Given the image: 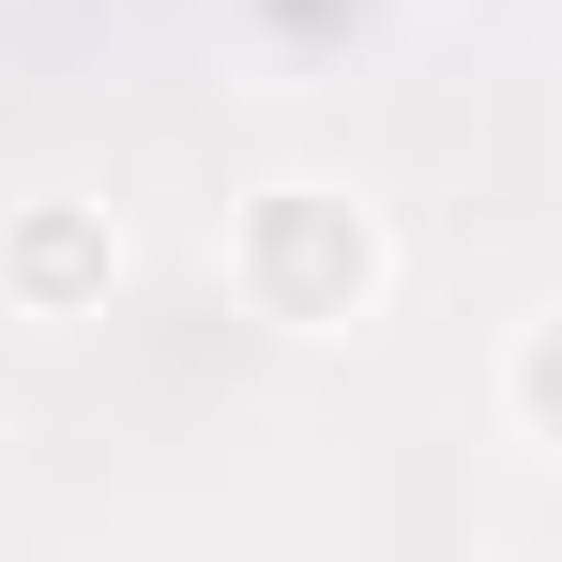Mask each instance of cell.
Returning <instances> with one entry per match:
<instances>
[{
  "label": "cell",
  "instance_id": "obj_3",
  "mask_svg": "<svg viewBox=\"0 0 562 562\" xmlns=\"http://www.w3.org/2000/svg\"><path fill=\"white\" fill-rule=\"evenodd\" d=\"M244 31H259L274 61H350L380 31V0H244Z\"/></svg>",
  "mask_w": 562,
  "mask_h": 562
},
{
  "label": "cell",
  "instance_id": "obj_2",
  "mask_svg": "<svg viewBox=\"0 0 562 562\" xmlns=\"http://www.w3.org/2000/svg\"><path fill=\"white\" fill-rule=\"evenodd\" d=\"M106 289H122V228L92 198H15L0 213V304L15 319H92Z\"/></svg>",
  "mask_w": 562,
  "mask_h": 562
},
{
  "label": "cell",
  "instance_id": "obj_4",
  "mask_svg": "<svg viewBox=\"0 0 562 562\" xmlns=\"http://www.w3.org/2000/svg\"><path fill=\"white\" fill-rule=\"evenodd\" d=\"M502 411H517V426H532V441L562 457V304L532 319V335H517V350H502Z\"/></svg>",
  "mask_w": 562,
  "mask_h": 562
},
{
  "label": "cell",
  "instance_id": "obj_1",
  "mask_svg": "<svg viewBox=\"0 0 562 562\" xmlns=\"http://www.w3.org/2000/svg\"><path fill=\"white\" fill-rule=\"evenodd\" d=\"M380 274H395V244H380V213L350 183H259L228 213V289L274 319V335H335V319H366Z\"/></svg>",
  "mask_w": 562,
  "mask_h": 562
}]
</instances>
